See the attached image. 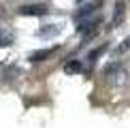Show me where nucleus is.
<instances>
[{
  "mask_svg": "<svg viewBox=\"0 0 130 128\" xmlns=\"http://www.w3.org/2000/svg\"><path fill=\"white\" fill-rule=\"evenodd\" d=\"M100 24H102V19L98 17V15H92V17L79 21V32L85 36V39H92V36L98 32V26Z\"/></svg>",
  "mask_w": 130,
  "mask_h": 128,
  "instance_id": "f03ea898",
  "label": "nucleus"
},
{
  "mask_svg": "<svg viewBox=\"0 0 130 128\" xmlns=\"http://www.w3.org/2000/svg\"><path fill=\"white\" fill-rule=\"evenodd\" d=\"M126 43H128V45H126V49H130V41H126Z\"/></svg>",
  "mask_w": 130,
  "mask_h": 128,
  "instance_id": "9d476101",
  "label": "nucleus"
},
{
  "mask_svg": "<svg viewBox=\"0 0 130 128\" xmlns=\"http://www.w3.org/2000/svg\"><path fill=\"white\" fill-rule=\"evenodd\" d=\"M105 77H107V81L111 85H115V88H120V85H124L128 81V73H126V68H124L122 64H111V66H107Z\"/></svg>",
  "mask_w": 130,
  "mask_h": 128,
  "instance_id": "f257e3e1",
  "label": "nucleus"
},
{
  "mask_svg": "<svg viewBox=\"0 0 130 128\" xmlns=\"http://www.w3.org/2000/svg\"><path fill=\"white\" fill-rule=\"evenodd\" d=\"M102 7V0H92V2H88V4H83L79 11H77V21H81V19H88V17H92V15H96V11H98Z\"/></svg>",
  "mask_w": 130,
  "mask_h": 128,
  "instance_id": "20e7f679",
  "label": "nucleus"
},
{
  "mask_svg": "<svg viewBox=\"0 0 130 128\" xmlns=\"http://www.w3.org/2000/svg\"><path fill=\"white\" fill-rule=\"evenodd\" d=\"M17 13L24 15V17H41V15L49 13V7L43 4V2H39V4H24V7L17 9Z\"/></svg>",
  "mask_w": 130,
  "mask_h": 128,
  "instance_id": "7ed1b4c3",
  "label": "nucleus"
},
{
  "mask_svg": "<svg viewBox=\"0 0 130 128\" xmlns=\"http://www.w3.org/2000/svg\"><path fill=\"white\" fill-rule=\"evenodd\" d=\"M120 19H124V0H117L115 2V11H113V26L120 24Z\"/></svg>",
  "mask_w": 130,
  "mask_h": 128,
  "instance_id": "6e6552de",
  "label": "nucleus"
},
{
  "mask_svg": "<svg viewBox=\"0 0 130 128\" xmlns=\"http://www.w3.org/2000/svg\"><path fill=\"white\" fill-rule=\"evenodd\" d=\"M53 51H56V49H39V51H32V53H30V62H43V60H47L49 56H53Z\"/></svg>",
  "mask_w": 130,
  "mask_h": 128,
  "instance_id": "0eeeda50",
  "label": "nucleus"
},
{
  "mask_svg": "<svg viewBox=\"0 0 130 128\" xmlns=\"http://www.w3.org/2000/svg\"><path fill=\"white\" fill-rule=\"evenodd\" d=\"M81 68H83V66H81V62H79V60H70V62H66V64H64V71H66L68 75L81 73Z\"/></svg>",
  "mask_w": 130,
  "mask_h": 128,
  "instance_id": "1a4fd4ad",
  "label": "nucleus"
},
{
  "mask_svg": "<svg viewBox=\"0 0 130 128\" xmlns=\"http://www.w3.org/2000/svg\"><path fill=\"white\" fill-rule=\"evenodd\" d=\"M60 26H53V24H47V26H41L39 28V36L41 39H51V36H56V34H60Z\"/></svg>",
  "mask_w": 130,
  "mask_h": 128,
  "instance_id": "423d86ee",
  "label": "nucleus"
},
{
  "mask_svg": "<svg viewBox=\"0 0 130 128\" xmlns=\"http://www.w3.org/2000/svg\"><path fill=\"white\" fill-rule=\"evenodd\" d=\"M13 43H15V34H13V30L0 24V47H11Z\"/></svg>",
  "mask_w": 130,
  "mask_h": 128,
  "instance_id": "39448f33",
  "label": "nucleus"
}]
</instances>
